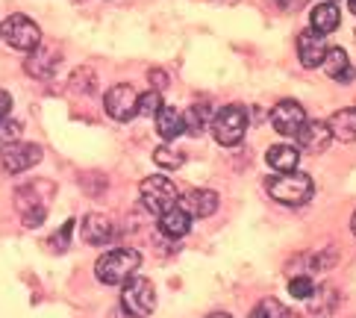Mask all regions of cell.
<instances>
[{
  "label": "cell",
  "instance_id": "6da1fadb",
  "mask_svg": "<svg viewBox=\"0 0 356 318\" xmlns=\"http://www.w3.org/2000/svg\"><path fill=\"white\" fill-rule=\"evenodd\" d=\"M265 189H268V195L283 203V207H303V203H309L312 195H315V183L309 174L303 171H289V174H274L265 180Z\"/></svg>",
  "mask_w": 356,
  "mask_h": 318
},
{
  "label": "cell",
  "instance_id": "7a4b0ae2",
  "mask_svg": "<svg viewBox=\"0 0 356 318\" xmlns=\"http://www.w3.org/2000/svg\"><path fill=\"white\" fill-rule=\"evenodd\" d=\"M138 269H142V253L138 251H133V248H112L97 260L95 274H97L100 283L118 286V283H127L130 277H136Z\"/></svg>",
  "mask_w": 356,
  "mask_h": 318
},
{
  "label": "cell",
  "instance_id": "3957f363",
  "mask_svg": "<svg viewBox=\"0 0 356 318\" xmlns=\"http://www.w3.org/2000/svg\"><path fill=\"white\" fill-rule=\"evenodd\" d=\"M248 124H250V116L245 112V106L227 104L224 109L215 112V118H212V136H215V142H218V145L236 148L241 138H245Z\"/></svg>",
  "mask_w": 356,
  "mask_h": 318
},
{
  "label": "cell",
  "instance_id": "277c9868",
  "mask_svg": "<svg viewBox=\"0 0 356 318\" xmlns=\"http://www.w3.org/2000/svg\"><path fill=\"white\" fill-rule=\"evenodd\" d=\"M138 198H142V207L154 215H162L165 209L177 207V186L168 180L165 174H154V177H145L142 186H138Z\"/></svg>",
  "mask_w": 356,
  "mask_h": 318
},
{
  "label": "cell",
  "instance_id": "5b68a950",
  "mask_svg": "<svg viewBox=\"0 0 356 318\" xmlns=\"http://www.w3.org/2000/svg\"><path fill=\"white\" fill-rule=\"evenodd\" d=\"M0 35L9 47L21 50V54H33V50L42 47V30L39 24L30 21L27 15H12L0 24Z\"/></svg>",
  "mask_w": 356,
  "mask_h": 318
},
{
  "label": "cell",
  "instance_id": "8992f818",
  "mask_svg": "<svg viewBox=\"0 0 356 318\" xmlns=\"http://www.w3.org/2000/svg\"><path fill=\"white\" fill-rule=\"evenodd\" d=\"M121 307L133 318H145L156 307V289L147 277H130L121 292Z\"/></svg>",
  "mask_w": 356,
  "mask_h": 318
},
{
  "label": "cell",
  "instance_id": "52a82bcc",
  "mask_svg": "<svg viewBox=\"0 0 356 318\" xmlns=\"http://www.w3.org/2000/svg\"><path fill=\"white\" fill-rule=\"evenodd\" d=\"M42 189H44V180H35V183H27L24 189H18V192H15L18 215H21V221L27 227H39L44 221V215H47V203L39 195Z\"/></svg>",
  "mask_w": 356,
  "mask_h": 318
},
{
  "label": "cell",
  "instance_id": "ba28073f",
  "mask_svg": "<svg viewBox=\"0 0 356 318\" xmlns=\"http://www.w3.org/2000/svg\"><path fill=\"white\" fill-rule=\"evenodd\" d=\"M39 162H42V148L39 145L15 142V145L0 148V168H3L6 174H21V171H27Z\"/></svg>",
  "mask_w": 356,
  "mask_h": 318
},
{
  "label": "cell",
  "instance_id": "9c48e42d",
  "mask_svg": "<svg viewBox=\"0 0 356 318\" xmlns=\"http://www.w3.org/2000/svg\"><path fill=\"white\" fill-rule=\"evenodd\" d=\"M106 112L115 121H133L138 116V92L130 83H115L104 97Z\"/></svg>",
  "mask_w": 356,
  "mask_h": 318
},
{
  "label": "cell",
  "instance_id": "30bf717a",
  "mask_svg": "<svg viewBox=\"0 0 356 318\" xmlns=\"http://www.w3.org/2000/svg\"><path fill=\"white\" fill-rule=\"evenodd\" d=\"M271 124L280 136H298L300 127L307 124V109L298 100H280L271 109Z\"/></svg>",
  "mask_w": 356,
  "mask_h": 318
},
{
  "label": "cell",
  "instance_id": "8fae6325",
  "mask_svg": "<svg viewBox=\"0 0 356 318\" xmlns=\"http://www.w3.org/2000/svg\"><path fill=\"white\" fill-rule=\"evenodd\" d=\"M177 207L186 209L192 218H209V215L218 209V195H215L212 189H192V192L177 198Z\"/></svg>",
  "mask_w": 356,
  "mask_h": 318
},
{
  "label": "cell",
  "instance_id": "7c38bea8",
  "mask_svg": "<svg viewBox=\"0 0 356 318\" xmlns=\"http://www.w3.org/2000/svg\"><path fill=\"white\" fill-rule=\"evenodd\" d=\"M295 138H298L300 150H307V154H324L330 142H333V133H330L327 121H307Z\"/></svg>",
  "mask_w": 356,
  "mask_h": 318
},
{
  "label": "cell",
  "instance_id": "4fadbf2b",
  "mask_svg": "<svg viewBox=\"0 0 356 318\" xmlns=\"http://www.w3.org/2000/svg\"><path fill=\"white\" fill-rule=\"evenodd\" d=\"M298 56L300 62L307 68H318L324 62L327 56V42H324V35L321 33H315V30H303L298 35Z\"/></svg>",
  "mask_w": 356,
  "mask_h": 318
},
{
  "label": "cell",
  "instance_id": "5bb4252c",
  "mask_svg": "<svg viewBox=\"0 0 356 318\" xmlns=\"http://www.w3.org/2000/svg\"><path fill=\"white\" fill-rule=\"evenodd\" d=\"M83 239L88 241V245H109V241L115 239V224H112L106 215H100V212L86 215V221H83Z\"/></svg>",
  "mask_w": 356,
  "mask_h": 318
},
{
  "label": "cell",
  "instance_id": "9a60e30c",
  "mask_svg": "<svg viewBox=\"0 0 356 318\" xmlns=\"http://www.w3.org/2000/svg\"><path fill=\"white\" fill-rule=\"evenodd\" d=\"M265 162H268L277 174L298 171V165H300V150H298L295 145L280 142V145H271V148H268V154H265Z\"/></svg>",
  "mask_w": 356,
  "mask_h": 318
},
{
  "label": "cell",
  "instance_id": "2e32d148",
  "mask_svg": "<svg viewBox=\"0 0 356 318\" xmlns=\"http://www.w3.org/2000/svg\"><path fill=\"white\" fill-rule=\"evenodd\" d=\"M159 230L168 239H183L188 230H192V215H188L186 209H180V207L165 209L159 215Z\"/></svg>",
  "mask_w": 356,
  "mask_h": 318
},
{
  "label": "cell",
  "instance_id": "e0dca14e",
  "mask_svg": "<svg viewBox=\"0 0 356 318\" xmlns=\"http://www.w3.org/2000/svg\"><path fill=\"white\" fill-rule=\"evenodd\" d=\"M339 24H341V15H339L336 3H330V0H327V3H318V6L309 12V30L321 33V35L336 33Z\"/></svg>",
  "mask_w": 356,
  "mask_h": 318
},
{
  "label": "cell",
  "instance_id": "ac0fdd59",
  "mask_svg": "<svg viewBox=\"0 0 356 318\" xmlns=\"http://www.w3.org/2000/svg\"><path fill=\"white\" fill-rule=\"evenodd\" d=\"M324 71L330 74L333 80L339 83H350L353 80V65H350V59H348V50H341V47H327V56H324Z\"/></svg>",
  "mask_w": 356,
  "mask_h": 318
},
{
  "label": "cell",
  "instance_id": "d6986e66",
  "mask_svg": "<svg viewBox=\"0 0 356 318\" xmlns=\"http://www.w3.org/2000/svg\"><path fill=\"white\" fill-rule=\"evenodd\" d=\"M156 130L165 142H174L177 136L186 133V121H183V112L177 106H162L156 112Z\"/></svg>",
  "mask_w": 356,
  "mask_h": 318
},
{
  "label": "cell",
  "instance_id": "ffe728a7",
  "mask_svg": "<svg viewBox=\"0 0 356 318\" xmlns=\"http://www.w3.org/2000/svg\"><path fill=\"white\" fill-rule=\"evenodd\" d=\"M330 133L339 142H356V106H348V109H339L333 118L327 121Z\"/></svg>",
  "mask_w": 356,
  "mask_h": 318
},
{
  "label": "cell",
  "instance_id": "44dd1931",
  "mask_svg": "<svg viewBox=\"0 0 356 318\" xmlns=\"http://www.w3.org/2000/svg\"><path fill=\"white\" fill-rule=\"evenodd\" d=\"M56 65H59V54L56 50H33L30 54V62H27V71L33 74V77H39V80H47V77H54L56 74Z\"/></svg>",
  "mask_w": 356,
  "mask_h": 318
},
{
  "label": "cell",
  "instance_id": "7402d4cb",
  "mask_svg": "<svg viewBox=\"0 0 356 318\" xmlns=\"http://www.w3.org/2000/svg\"><path fill=\"white\" fill-rule=\"evenodd\" d=\"M186 121V130L192 136H200L207 127H212V109L207 104H195L192 109H188V116H183Z\"/></svg>",
  "mask_w": 356,
  "mask_h": 318
},
{
  "label": "cell",
  "instance_id": "603a6c76",
  "mask_svg": "<svg viewBox=\"0 0 356 318\" xmlns=\"http://www.w3.org/2000/svg\"><path fill=\"white\" fill-rule=\"evenodd\" d=\"M183 150H177V148H171L168 142H165L162 148H156L154 150V162L159 165V168H165V171H174V168H180L183 165Z\"/></svg>",
  "mask_w": 356,
  "mask_h": 318
},
{
  "label": "cell",
  "instance_id": "cb8c5ba5",
  "mask_svg": "<svg viewBox=\"0 0 356 318\" xmlns=\"http://www.w3.org/2000/svg\"><path fill=\"white\" fill-rule=\"evenodd\" d=\"M250 318H289V310L277 298H265V301H259L257 307H253Z\"/></svg>",
  "mask_w": 356,
  "mask_h": 318
},
{
  "label": "cell",
  "instance_id": "d4e9b609",
  "mask_svg": "<svg viewBox=\"0 0 356 318\" xmlns=\"http://www.w3.org/2000/svg\"><path fill=\"white\" fill-rule=\"evenodd\" d=\"M312 292H315L312 277L300 274V277H291V280H289V295H291V298H298V301H309Z\"/></svg>",
  "mask_w": 356,
  "mask_h": 318
},
{
  "label": "cell",
  "instance_id": "484cf974",
  "mask_svg": "<svg viewBox=\"0 0 356 318\" xmlns=\"http://www.w3.org/2000/svg\"><path fill=\"white\" fill-rule=\"evenodd\" d=\"M21 133H24L21 121H12V118L0 121V148H6V145H15V142H21Z\"/></svg>",
  "mask_w": 356,
  "mask_h": 318
},
{
  "label": "cell",
  "instance_id": "4316f807",
  "mask_svg": "<svg viewBox=\"0 0 356 318\" xmlns=\"http://www.w3.org/2000/svg\"><path fill=\"white\" fill-rule=\"evenodd\" d=\"M162 109V97L156 88H150V92L138 95V116H156V112Z\"/></svg>",
  "mask_w": 356,
  "mask_h": 318
},
{
  "label": "cell",
  "instance_id": "83f0119b",
  "mask_svg": "<svg viewBox=\"0 0 356 318\" xmlns=\"http://www.w3.org/2000/svg\"><path fill=\"white\" fill-rule=\"evenodd\" d=\"M71 230H74V218L71 221H65V224H62L59 227V233L54 236V239H50V248H54V251H65V245H68V239H71Z\"/></svg>",
  "mask_w": 356,
  "mask_h": 318
},
{
  "label": "cell",
  "instance_id": "f1b7e54d",
  "mask_svg": "<svg viewBox=\"0 0 356 318\" xmlns=\"http://www.w3.org/2000/svg\"><path fill=\"white\" fill-rule=\"evenodd\" d=\"M9 109H12V97H9V92L0 88V121L9 118Z\"/></svg>",
  "mask_w": 356,
  "mask_h": 318
},
{
  "label": "cell",
  "instance_id": "f546056e",
  "mask_svg": "<svg viewBox=\"0 0 356 318\" xmlns=\"http://www.w3.org/2000/svg\"><path fill=\"white\" fill-rule=\"evenodd\" d=\"M150 80H154L156 92H159V88H165V86H168V74H165V71H150Z\"/></svg>",
  "mask_w": 356,
  "mask_h": 318
},
{
  "label": "cell",
  "instance_id": "4dcf8cb0",
  "mask_svg": "<svg viewBox=\"0 0 356 318\" xmlns=\"http://www.w3.org/2000/svg\"><path fill=\"white\" fill-rule=\"evenodd\" d=\"M274 3H277L280 9H291V6H295V3H298V0H274Z\"/></svg>",
  "mask_w": 356,
  "mask_h": 318
},
{
  "label": "cell",
  "instance_id": "1f68e13d",
  "mask_svg": "<svg viewBox=\"0 0 356 318\" xmlns=\"http://www.w3.org/2000/svg\"><path fill=\"white\" fill-rule=\"evenodd\" d=\"M253 121H257V124H262V121H265V116H262V109H253Z\"/></svg>",
  "mask_w": 356,
  "mask_h": 318
},
{
  "label": "cell",
  "instance_id": "d6a6232c",
  "mask_svg": "<svg viewBox=\"0 0 356 318\" xmlns=\"http://www.w3.org/2000/svg\"><path fill=\"white\" fill-rule=\"evenodd\" d=\"M207 318H233V315H227V312H212V315H207Z\"/></svg>",
  "mask_w": 356,
  "mask_h": 318
},
{
  "label": "cell",
  "instance_id": "836d02e7",
  "mask_svg": "<svg viewBox=\"0 0 356 318\" xmlns=\"http://www.w3.org/2000/svg\"><path fill=\"white\" fill-rule=\"evenodd\" d=\"M350 230H353V236H356V212H353V218H350Z\"/></svg>",
  "mask_w": 356,
  "mask_h": 318
},
{
  "label": "cell",
  "instance_id": "e575fe53",
  "mask_svg": "<svg viewBox=\"0 0 356 318\" xmlns=\"http://www.w3.org/2000/svg\"><path fill=\"white\" fill-rule=\"evenodd\" d=\"M348 6H350V12H353V15H356V0H348Z\"/></svg>",
  "mask_w": 356,
  "mask_h": 318
},
{
  "label": "cell",
  "instance_id": "d590c367",
  "mask_svg": "<svg viewBox=\"0 0 356 318\" xmlns=\"http://www.w3.org/2000/svg\"><path fill=\"white\" fill-rule=\"evenodd\" d=\"M330 3H336V0H330Z\"/></svg>",
  "mask_w": 356,
  "mask_h": 318
}]
</instances>
